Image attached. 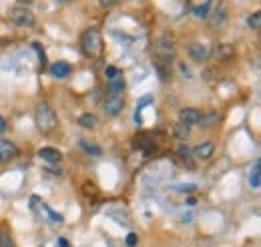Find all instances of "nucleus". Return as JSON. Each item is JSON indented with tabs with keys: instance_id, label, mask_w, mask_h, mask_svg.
<instances>
[{
	"instance_id": "obj_1",
	"label": "nucleus",
	"mask_w": 261,
	"mask_h": 247,
	"mask_svg": "<svg viewBox=\"0 0 261 247\" xmlns=\"http://www.w3.org/2000/svg\"><path fill=\"white\" fill-rule=\"evenodd\" d=\"M80 50L89 58H99L103 54V33L99 26L86 28L80 35Z\"/></svg>"
},
{
	"instance_id": "obj_2",
	"label": "nucleus",
	"mask_w": 261,
	"mask_h": 247,
	"mask_svg": "<svg viewBox=\"0 0 261 247\" xmlns=\"http://www.w3.org/2000/svg\"><path fill=\"white\" fill-rule=\"evenodd\" d=\"M35 123H37V127L42 135H50L52 131H56V127H59V119H56V113L54 109L42 101L37 105L35 109Z\"/></svg>"
},
{
	"instance_id": "obj_3",
	"label": "nucleus",
	"mask_w": 261,
	"mask_h": 247,
	"mask_svg": "<svg viewBox=\"0 0 261 247\" xmlns=\"http://www.w3.org/2000/svg\"><path fill=\"white\" fill-rule=\"evenodd\" d=\"M8 20L14 24V26H20V28H33L37 24V16L33 14V10H28L24 6H14L8 10Z\"/></svg>"
},
{
	"instance_id": "obj_4",
	"label": "nucleus",
	"mask_w": 261,
	"mask_h": 247,
	"mask_svg": "<svg viewBox=\"0 0 261 247\" xmlns=\"http://www.w3.org/2000/svg\"><path fill=\"white\" fill-rule=\"evenodd\" d=\"M155 50H157V56H159V58H163L165 63L173 60V58H175V54H177L175 41H173V37H169V35H163V37H159V39H157Z\"/></svg>"
},
{
	"instance_id": "obj_5",
	"label": "nucleus",
	"mask_w": 261,
	"mask_h": 247,
	"mask_svg": "<svg viewBox=\"0 0 261 247\" xmlns=\"http://www.w3.org/2000/svg\"><path fill=\"white\" fill-rule=\"evenodd\" d=\"M123 109H125V99H123V95H109V97L103 101V111H105V115H109V117L121 115Z\"/></svg>"
},
{
	"instance_id": "obj_6",
	"label": "nucleus",
	"mask_w": 261,
	"mask_h": 247,
	"mask_svg": "<svg viewBox=\"0 0 261 247\" xmlns=\"http://www.w3.org/2000/svg\"><path fill=\"white\" fill-rule=\"evenodd\" d=\"M225 24H227V6H225L223 2H219V4L213 6L211 12H209V26H211L213 30H219V28H223Z\"/></svg>"
},
{
	"instance_id": "obj_7",
	"label": "nucleus",
	"mask_w": 261,
	"mask_h": 247,
	"mask_svg": "<svg viewBox=\"0 0 261 247\" xmlns=\"http://www.w3.org/2000/svg\"><path fill=\"white\" fill-rule=\"evenodd\" d=\"M213 153H215V143H211V141H203V143H199V145H195V147L191 149V155H193L195 159H199V161L211 159Z\"/></svg>"
},
{
	"instance_id": "obj_8",
	"label": "nucleus",
	"mask_w": 261,
	"mask_h": 247,
	"mask_svg": "<svg viewBox=\"0 0 261 247\" xmlns=\"http://www.w3.org/2000/svg\"><path fill=\"white\" fill-rule=\"evenodd\" d=\"M213 56H215V60H219V63H227V60L235 58V46L229 44V42H219L213 48Z\"/></svg>"
},
{
	"instance_id": "obj_9",
	"label": "nucleus",
	"mask_w": 261,
	"mask_h": 247,
	"mask_svg": "<svg viewBox=\"0 0 261 247\" xmlns=\"http://www.w3.org/2000/svg\"><path fill=\"white\" fill-rule=\"evenodd\" d=\"M187 54L195 60V63H205V60L209 58V48L205 44H201V42H191L187 46Z\"/></svg>"
},
{
	"instance_id": "obj_10",
	"label": "nucleus",
	"mask_w": 261,
	"mask_h": 247,
	"mask_svg": "<svg viewBox=\"0 0 261 247\" xmlns=\"http://www.w3.org/2000/svg\"><path fill=\"white\" fill-rule=\"evenodd\" d=\"M16 155H18V147L8 139H0V163H8Z\"/></svg>"
},
{
	"instance_id": "obj_11",
	"label": "nucleus",
	"mask_w": 261,
	"mask_h": 247,
	"mask_svg": "<svg viewBox=\"0 0 261 247\" xmlns=\"http://www.w3.org/2000/svg\"><path fill=\"white\" fill-rule=\"evenodd\" d=\"M219 113L217 111H207V113H203L201 117H199V121H197V125L203 129V131H209V129H213V127H217L219 125Z\"/></svg>"
},
{
	"instance_id": "obj_12",
	"label": "nucleus",
	"mask_w": 261,
	"mask_h": 247,
	"mask_svg": "<svg viewBox=\"0 0 261 247\" xmlns=\"http://www.w3.org/2000/svg\"><path fill=\"white\" fill-rule=\"evenodd\" d=\"M38 157L46 163H61L63 161V153L54 147H40L38 149Z\"/></svg>"
},
{
	"instance_id": "obj_13",
	"label": "nucleus",
	"mask_w": 261,
	"mask_h": 247,
	"mask_svg": "<svg viewBox=\"0 0 261 247\" xmlns=\"http://www.w3.org/2000/svg\"><path fill=\"white\" fill-rule=\"evenodd\" d=\"M71 73H73V67L67 60H56V63L50 65V75L54 79H67Z\"/></svg>"
},
{
	"instance_id": "obj_14",
	"label": "nucleus",
	"mask_w": 261,
	"mask_h": 247,
	"mask_svg": "<svg viewBox=\"0 0 261 247\" xmlns=\"http://www.w3.org/2000/svg\"><path fill=\"white\" fill-rule=\"evenodd\" d=\"M199 117H201V113L197 109H193V107H187V109H181L179 111V123H183V125H189V127L197 125Z\"/></svg>"
},
{
	"instance_id": "obj_15",
	"label": "nucleus",
	"mask_w": 261,
	"mask_h": 247,
	"mask_svg": "<svg viewBox=\"0 0 261 247\" xmlns=\"http://www.w3.org/2000/svg\"><path fill=\"white\" fill-rule=\"evenodd\" d=\"M133 145H135V147H139V149H141V151H145V153L157 151V145H155V141L149 137V133H143V135H139V137L133 141Z\"/></svg>"
},
{
	"instance_id": "obj_16",
	"label": "nucleus",
	"mask_w": 261,
	"mask_h": 247,
	"mask_svg": "<svg viewBox=\"0 0 261 247\" xmlns=\"http://www.w3.org/2000/svg\"><path fill=\"white\" fill-rule=\"evenodd\" d=\"M97 123H99V121H97V117H95L93 113H82V115L78 117V125H80L82 129H89V131H91V129L97 127Z\"/></svg>"
},
{
	"instance_id": "obj_17",
	"label": "nucleus",
	"mask_w": 261,
	"mask_h": 247,
	"mask_svg": "<svg viewBox=\"0 0 261 247\" xmlns=\"http://www.w3.org/2000/svg\"><path fill=\"white\" fill-rule=\"evenodd\" d=\"M211 8H213V2H211V0H205V2L197 4V6L193 8V12H195L197 18H207L209 12H211Z\"/></svg>"
},
{
	"instance_id": "obj_18",
	"label": "nucleus",
	"mask_w": 261,
	"mask_h": 247,
	"mask_svg": "<svg viewBox=\"0 0 261 247\" xmlns=\"http://www.w3.org/2000/svg\"><path fill=\"white\" fill-rule=\"evenodd\" d=\"M125 90V79L123 77H117L109 82V95H121Z\"/></svg>"
},
{
	"instance_id": "obj_19",
	"label": "nucleus",
	"mask_w": 261,
	"mask_h": 247,
	"mask_svg": "<svg viewBox=\"0 0 261 247\" xmlns=\"http://www.w3.org/2000/svg\"><path fill=\"white\" fill-rule=\"evenodd\" d=\"M173 135H175L177 139H181V141H185V139L191 137V127L189 125H183V123H177V125L173 127Z\"/></svg>"
},
{
	"instance_id": "obj_20",
	"label": "nucleus",
	"mask_w": 261,
	"mask_h": 247,
	"mask_svg": "<svg viewBox=\"0 0 261 247\" xmlns=\"http://www.w3.org/2000/svg\"><path fill=\"white\" fill-rule=\"evenodd\" d=\"M249 185H251L253 189H259L261 187V165L259 163H255V167H253L251 175H249Z\"/></svg>"
},
{
	"instance_id": "obj_21",
	"label": "nucleus",
	"mask_w": 261,
	"mask_h": 247,
	"mask_svg": "<svg viewBox=\"0 0 261 247\" xmlns=\"http://www.w3.org/2000/svg\"><path fill=\"white\" fill-rule=\"evenodd\" d=\"M80 149H84L86 155H93V157H99L101 153H103V149H101L99 145H95V143H86V141H80Z\"/></svg>"
},
{
	"instance_id": "obj_22",
	"label": "nucleus",
	"mask_w": 261,
	"mask_h": 247,
	"mask_svg": "<svg viewBox=\"0 0 261 247\" xmlns=\"http://www.w3.org/2000/svg\"><path fill=\"white\" fill-rule=\"evenodd\" d=\"M151 101H153V97H151V95L143 97V99L139 101V105H137V113H135V123H137V125H141V123H143V119H141V111H143L145 107H147Z\"/></svg>"
},
{
	"instance_id": "obj_23",
	"label": "nucleus",
	"mask_w": 261,
	"mask_h": 247,
	"mask_svg": "<svg viewBox=\"0 0 261 247\" xmlns=\"http://www.w3.org/2000/svg\"><path fill=\"white\" fill-rule=\"evenodd\" d=\"M247 24H249L253 30H259V26H261V14H259V12L249 14V16H247Z\"/></svg>"
},
{
	"instance_id": "obj_24",
	"label": "nucleus",
	"mask_w": 261,
	"mask_h": 247,
	"mask_svg": "<svg viewBox=\"0 0 261 247\" xmlns=\"http://www.w3.org/2000/svg\"><path fill=\"white\" fill-rule=\"evenodd\" d=\"M105 77H107L109 81H112V79L121 77V71H119V67H114V65H109V67L105 69Z\"/></svg>"
},
{
	"instance_id": "obj_25",
	"label": "nucleus",
	"mask_w": 261,
	"mask_h": 247,
	"mask_svg": "<svg viewBox=\"0 0 261 247\" xmlns=\"http://www.w3.org/2000/svg\"><path fill=\"white\" fill-rule=\"evenodd\" d=\"M177 155L183 157V159H191V157H193V155H191V147H187L185 143H181V145L177 147Z\"/></svg>"
},
{
	"instance_id": "obj_26",
	"label": "nucleus",
	"mask_w": 261,
	"mask_h": 247,
	"mask_svg": "<svg viewBox=\"0 0 261 247\" xmlns=\"http://www.w3.org/2000/svg\"><path fill=\"white\" fill-rule=\"evenodd\" d=\"M0 247H14V239L8 233H0Z\"/></svg>"
},
{
	"instance_id": "obj_27",
	"label": "nucleus",
	"mask_w": 261,
	"mask_h": 247,
	"mask_svg": "<svg viewBox=\"0 0 261 247\" xmlns=\"http://www.w3.org/2000/svg\"><path fill=\"white\" fill-rule=\"evenodd\" d=\"M33 46H35V48H37V52H38V60H40V65H42V67H46V54H44V48H42L38 42H35Z\"/></svg>"
},
{
	"instance_id": "obj_28",
	"label": "nucleus",
	"mask_w": 261,
	"mask_h": 247,
	"mask_svg": "<svg viewBox=\"0 0 261 247\" xmlns=\"http://www.w3.org/2000/svg\"><path fill=\"white\" fill-rule=\"evenodd\" d=\"M125 243H127L129 247H135V245L139 243V235H137V233H129L127 239H125Z\"/></svg>"
},
{
	"instance_id": "obj_29",
	"label": "nucleus",
	"mask_w": 261,
	"mask_h": 247,
	"mask_svg": "<svg viewBox=\"0 0 261 247\" xmlns=\"http://www.w3.org/2000/svg\"><path fill=\"white\" fill-rule=\"evenodd\" d=\"M117 2H121V0H99V6L101 8H111V6H114Z\"/></svg>"
},
{
	"instance_id": "obj_30",
	"label": "nucleus",
	"mask_w": 261,
	"mask_h": 247,
	"mask_svg": "<svg viewBox=\"0 0 261 247\" xmlns=\"http://www.w3.org/2000/svg\"><path fill=\"white\" fill-rule=\"evenodd\" d=\"M4 131H6V119L0 115V133H4Z\"/></svg>"
},
{
	"instance_id": "obj_31",
	"label": "nucleus",
	"mask_w": 261,
	"mask_h": 247,
	"mask_svg": "<svg viewBox=\"0 0 261 247\" xmlns=\"http://www.w3.org/2000/svg\"><path fill=\"white\" fill-rule=\"evenodd\" d=\"M59 245H61V247H71V243H69L65 237H61V239H59Z\"/></svg>"
},
{
	"instance_id": "obj_32",
	"label": "nucleus",
	"mask_w": 261,
	"mask_h": 247,
	"mask_svg": "<svg viewBox=\"0 0 261 247\" xmlns=\"http://www.w3.org/2000/svg\"><path fill=\"white\" fill-rule=\"evenodd\" d=\"M16 2H18V4H33L35 0H16Z\"/></svg>"
},
{
	"instance_id": "obj_33",
	"label": "nucleus",
	"mask_w": 261,
	"mask_h": 247,
	"mask_svg": "<svg viewBox=\"0 0 261 247\" xmlns=\"http://www.w3.org/2000/svg\"><path fill=\"white\" fill-rule=\"evenodd\" d=\"M185 201H187V203H189V205H195V203H197V199H195V197H187V199H185Z\"/></svg>"
},
{
	"instance_id": "obj_34",
	"label": "nucleus",
	"mask_w": 261,
	"mask_h": 247,
	"mask_svg": "<svg viewBox=\"0 0 261 247\" xmlns=\"http://www.w3.org/2000/svg\"><path fill=\"white\" fill-rule=\"evenodd\" d=\"M54 2H59V4H69V2H73V0H54Z\"/></svg>"
}]
</instances>
